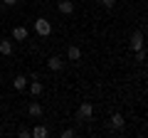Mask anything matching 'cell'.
Masks as SVG:
<instances>
[{"instance_id": "52a82bcc", "label": "cell", "mask_w": 148, "mask_h": 138, "mask_svg": "<svg viewBox=\"0 0 148 138\" xmlns=\"http://www.w3.org/2000/svg\"><path fill=\"white\" fill-rule=\"evenodd\" d=\"M30 136H32V138H47V136H49V128H47V126H35V128L30 131Z\"/></svg>"}, {"instance_id": "9a60e30c", "label": "cell", "mask_w": 148, "mask_h": 138, "mask_svg": "<svg viewBox=\"0 0 148 138\" xmlns=\"http://www.w3.org/2000/svg\"><path fill=\"white\" fill-rule=\"evenodd\" d=\"M136 59H138V62H146V49H136Z\"/></svg>"}, {"instance_id": "8fae6325", "label": "cell", "mask_w": 148, "mask_h": 138, "mask_svg": "<svg viewBox=\"0 0 148 138\" xmlns=\"http://www.w3.org/2000/svg\"><path fill=\"white\" fill-rule=\"evenodd\" d=\"M123 123H126V121H123L121 113H114V116H111V121H109V126H111V128H123Z\"/></svg>"}, {"instance_id": "7c38bea8", "label": "cell", "mask_w": 148, "mask_h": 138, "mask_svg": "<svg viewBox=\"0 0 148 138\" xmlns=\"http://www.w3.org/2000/svg\"><path fill=\"white\" fill-rule=\"evenodd\" d=\"M0 54H12V42L10 40H0Z\"/></svg>"}, {"instance_id": "2e32d148", "label": "cell", "mask_w": 148, "mask_h": 138, "mask_svg": "<svg viewBox=\"0 0 148 138\" xmlns=\"http://www.w3.org/2000/svg\"><path fill=\"white\" fill-rule=\"evenodd\" d=\"M17 136H20V138H30V128H20Z\"/></svg>"}, {"instance_id": "ac0fdd59", "label": "cell", "mask_w": 148, "mask_h": 138, "mask_svg": "<svg viewBox=\"0 0 148 138\" xmlns=\"http://www.w3.org/2000/svg\"><path fill=\"white\" fill-rule=\"evenodd\" d=\"M5 5H17V0H3Z\"/></svg>"}, {"instance_id": "ba28073f", "label": "cell", "mask_w": 148, "mask_h": 138, "mask_svg": "<svg viewBox=\"0 0 148 138\" xmlns=\"http://www.w3.org/2000/svg\"><path fill=\"white\" fill-rule=\"evenodd\" d=\"M27 86H30V94H32V96H40V94H42V91H45L42 81H37V79H32V81H30V84H27Z\"/></svg>"}, {"instance_id": "7a4b0ae2", "label": "cell", "mask_w": 148, "mask_h": 138, "mask_svg": "<svg viewBox=\"0 0 148 138\" xmlns=\"http://www.w3.org/2000/svg\"><path fill=\"white\" fill-rule=\"evenodd\" d=\"M77 116H79V118H91V116H94V104H91V101L79 104V109H77Z\"/></svg>"}, {"instance_id": "8992f818", "label": "cell", "mask_w": 148, "mask_h": 138, "mask_svg": "<svg viewBox=\"0 0 148 138\" xmlns=\"http://www.w3.org/2000/svg\"><path fill=\"white\" fill-rule=\"evenodd\" d=\"M67 59H69V62H79V59H82V49L77 47V44H72V47L67 49Z\"/></svg>"}, {"instance_id": "5b68a950", "label": "cell", "mask_w": 148, "mask_h": 138, "mask_svg": "<svg viewBox=\"0 0 148 138\" xmlns=\"http://www.w3.org/2000/svg\"><path fill=\"white\" fill-rule=\"evenodd\" d=\"M57 8H59V12H64V15H72L74 12V3L72 0H59Z\"/></svg>"}, {"instance_id": "5bb4252c", "label": "cell", "mask_w": 148, "mask_h": 138, "mask_svg": "<svg viewBox=\"0 0 148 138\" xmlns=\"http://www.w3.org/2000/svg\"><path fill=\"white\" fill-rule=\"evenodd\" d=\"M99 3L106 8V10H114V5H116V0H99Z\"/></svg>"}, {"instance_id": "4fadbf2b", "label": "cell", "mask_w": 148, "mask_h": 138, "mask_svg": "<svg viewBox=\"0 0 148 138\" xmlns=\"http://www.w3.org/2000/svg\"><path fill=\"white\" fill-rule=\"evenodd\" d=\"M12 84H15V89H17V91H22V89H25V86H27V77L17 74V77H15V81H12Z\"/></svg>"}, {"instance_id": "3957f363", "label": "cell", "mask_w": 148, "mask_h": 138, "mask_svg": "<svg viewBox=\"0 0 148 138\" xmlns=\"http://www.w3.org/2000/svg\"><path fill=\"white\" fill-rule=\"evenodd\" d=\"M141 47H143V32L136 30L131 35V52H136V49H141Z\"/></svg>"}, {"instance_id": "6da1fadb", "label": "cell", "mask_w": 148, "mask_h": 138, "mask_svg": "<svg viewBox=\"0 0 148 138\" xmlns=\"http://www.w3.org/2000/svg\"><path fill=\"white\" fill-rule=\"evenodd\" d=\"M35 32L40 35V37H47L49 32H52V25H49L47 17H37L35 20Z\"/></svg>"}, {"instance_id": "30bf717a", "label": "cell", "mask_w": 148, "mask_h": 138, "mask_svg": "<svg viewBox=\"0 0 148 138\" xmlns=\"http://www.w3.org/2000/svg\"><path fill=\"white\" fill-rule=\"evenodd\" d=\"M27 113H30L32 118H40V116H42V106H40L37 101H32L30 106H27Z\"/></svg>"}, {"instance_id": "e0dca14e", "label": "cell", "mask_w": 148, "mask_h": 138, "mask_svg": "<svg viewBox=\"0 0 148 138\" xmlns=\"http://www.w3.org/2000/svg\"><path fill=\"white\" fill-rule=\"evenodd\" d=\"M74 136V131H72V128H67V131H62V138H72Z\"/></svg>"}, {"instance_id": "277c9868", "label": "cell", "mask_w": 148, "mask_h": 138, "mask_svg": "<svg viewBox=\"0 0 148 138\" xmlns=\"http://www.w3.org/2000/svg\"><path fill=\"white\" fill-rule=\"evenodd\" d=\"M27 35H30V32H27V27H22V25L12 27V37H15L17 42H25V40H27Z\"/></svg>"}, {"instance_id": "9c48e42d", "label": "cell", "mask_w": 148, "mask_h": 138, "mask_svg": "<svg viewBox=\"0 0 148 138\" xmlns=\"http://www.w3.org/2000/svg\"><path fill=\"white\" fill-rule=\"evenodd\" d=\"M47 67L52 69V72H59V69L64 67V59H62V57H49V62H47Z\"/></svg>"}]
</instances>
